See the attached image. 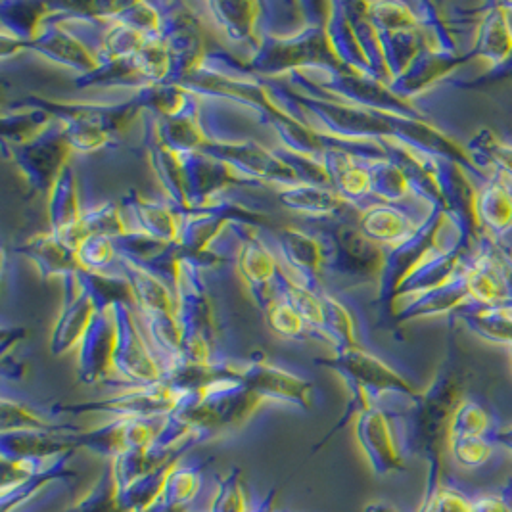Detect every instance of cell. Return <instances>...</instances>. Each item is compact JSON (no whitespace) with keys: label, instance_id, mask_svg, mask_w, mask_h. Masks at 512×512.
Segmentation results:
<instances>
[{"label":"cell","instance_id":"6da1fadb","mask_svg":"<svg viewBox=\"0 0 512 512\" xmlns=\"http://www.w3.org/2000/svg\"><path fill=\"white\" fill-rule=\"evenodd\" d=\"M242 382L259 397H273L309 405L311 386L292 374L279 371L269 365H254L252 369L240 373Z\"/></svg>","mask_w":512,"mask_h":512},{"label":"cell","instance_id":"7a4b0ae2","mask_svg":"<svg viewBox=\"0 0 512 512\" xmlns=\"http://www.w3.org/2000/svg\"><path fill=\"white\" fill-rule=\"evenodd\" d=\"M478 50L482 48L484 56L491 58H507L512 50V33L507 24V14L495 12L489 14L488 22L484 25V31L480 33Z\"/></svg>","mask_w":512,"mask_h":512},{"label":"cell","instance_id":"3957f363","mask_svg":"<svg viewBox=\"0 0 512 512\" xmlns=\"http://www.w3.org/2000/svg\"><path fill=\"white\" fill-rule=\"evenodd\" d=\"M482 213L493 229H505L512 225V196L503 187H493L482 200Z\"/></svg>","mask_w":512,"mask_h":512},{"label":"cell","instance_id":"277c9868","mask_svg":"<svg viewBox=\"0 0 512 512\" xmlns=\"http://www.w3.org/2000/svg\"><path fill=\"white\" fill-rule=\"evenodd\" d=\"M246 503L242 497V486L236 476H227L225 482L219 484V491L213 497L211 512H246Z\"/></svg>","mask_w":512,"mask_h":512}]
</instances>
